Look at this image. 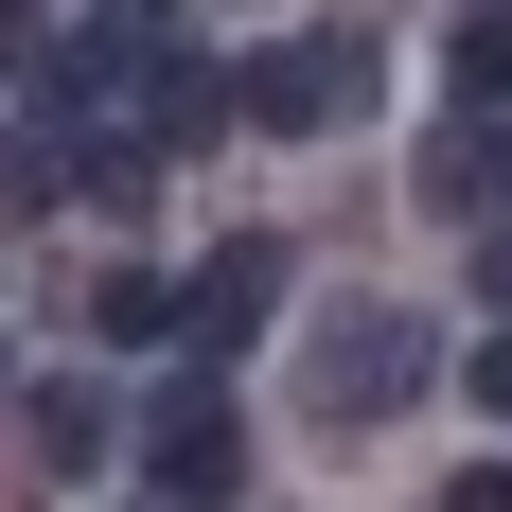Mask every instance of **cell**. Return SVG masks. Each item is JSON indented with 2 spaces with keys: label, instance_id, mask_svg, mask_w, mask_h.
<instances>
[{
  "label": "cell",
  "instance_id": "277c9868",
  "mask_svg": "<svg viewBox=\"0 0 512 512\" xmlns=\"http://www.w3.org/2000/svg\"><path fill=\"white\" fill-rule=\"evenodd\" d=\"M265 301H283V230H230V248L195 265V354H248Z\"/></svg>",
  "mask_w": 512,
  "mask_h": 512
},
{
  "label": "cell",
  "instance_id": "30bf717a",
  "mask_svg": "<svg viewBox=\"0 0 512 512\" xmlns=\"http://www.w3.org/2000/svg\"><path fill=\"white\" fill-rule=\"evenodd\" d=\"M442 512H512V460H460V495H442Z\"/></svg>",
  "mask_w": 512,
  "mask_h": 512
},
{
  "label": "cell",
  "instance_id": "9c48e42d",
  "mask_svg": "<svg viewBox=\"0 0 512 512\" xmlns=\"http://www.w3.org/2000/svg\"><path fill=\"white\" fill-rule=\"evenodd\" d=\"M460 389H477V424H512V318H495V336L460 354Z\"/></svg>",
  "mask_w": 512,
  "mask_h": 512
},
{
  "label": "cell",
  "instance_id": "6da1fadb",
  "mask_svg": "<svg viewBox=\"0 0 512 512\" xmlns=\"http://www.w3.org/2000/svg\"><path fill=\"white\" fill-rule=\"evenodd\" d=\"M442 318H407V301H336L301 336V424H336V442H354V424H389V407H424V389H442Z\"/></svg>",
  "mask_w": 512,
  "mask_h": 512
},
{
  "label": "cell",
  "instance_id": "8992f818",
  "mask_svg": "<svg viewBox=\"0 0 512 512\" xmlns=\"http://www.w3.org/2000/svg\"><path fill=\"white\" fill-rule=\"evenodd\" d=\"M18 442H36V477H89L106 442H124V424H106V389H89V371H36V407H18Z\"/></svg>",
  "mask_w": 512,
  "mask_h": 512
},
{
  "label": "cell",
  "instance_id": "52a82bcc",
  "mask_svg": "<svg viewBox=\"0 0 512 512\" xmlns=\"http://www.w3.org/2000/svg\"><path fill=\"white\" fill-rule=\"evenodd\" d=\"M89 336L159 354V336H195V283H159V265H106V283H89Z\"/></svg>",
  "mask_w": 512,
  "mask_h": 512
},
{
  "label": "cell",
  "instance_id": "5b68a950",
  "mask_svg": "<svg viewBox=\"0 0 512 512\" xmlns=\"http://www.w3.org/2000/svg\"><path fill=\"white\" fill-rule=\"evenodd\" d=\"M477 124H495V106H460V124L424 142V177H407V195L442 212V230H495V159H512V142H477Z\"/></svg>",
  "mask_w": 512,
  "mask_h": 512
},
{
  "label": "cell",
  "instance_id": "7a4b0ae2",
  "mask_svg": "<svg viewBox=\"0 0 512 512\" xmlns=\"http://www.w3.org/2000/svg\"><path fill=\"white\" fill-rule=\"evenodd\" d=\"M336 106H371V36H283V53H248V124L318 142Z\"/></svg>",
  "mask_w": 512,
  "mask_h": 512
},
{
  "label": "cell",
  "instance_id": "3957f363",
  "mask_svg": "<svg viewBox=\"0 0 512 512\" xmlns=\"http://www.w3.org/2000/svg\"><path fill=\"white\" fill-rule=\"evenodd\" d=\"M142 460H159V495H177V512H230V495H248V424H230V389H177Z\"/></svg>",
  "mask_w": 512,
  "mask_h": 512
},
{
  "label": "cell",
  "instance_id": "7c38bea8",
  "mask_svg": "<svg viewBox=\"0 0 512 512\" xmlns=\"http://www.w3.org/2000/svg\"><path fill=\"white\" fill-rule=\"evenodd\" d=\"M477 18H512V0H477Z\"/></svg>",
  "mask_w": 512,
  "mask_h": 512
},
{
  "label": "cell",
  "instance_id": "ba28073f",
  "mask_svg": "<svg viewBox=\"0 0 512 512\" xmlns=\"http://www.w3.org/2000/svg\"><path fill=\"white\" fill-rule=\"evenodd\" d=\"M442 71H460V106H512V18H477V36L442 53Z\"/></svg>",
  "mask_w": 512,
  "mask_h": 512
},
{
  "label": "cell",
  "instance_id": "8fae6325",
  "mask_svg": "<svg viewBox=\"0 0 512 512\" xmlns=\"http://www.w3.org/2000/svg\"><path fill=\"white\" fill-rule=\"evenodd\" d=\"M477 301H495V318H512V230H495V248H477Z\"/></svg>",
  "mask_w": 512,
  "mask_h": 512
}]
</instances>
